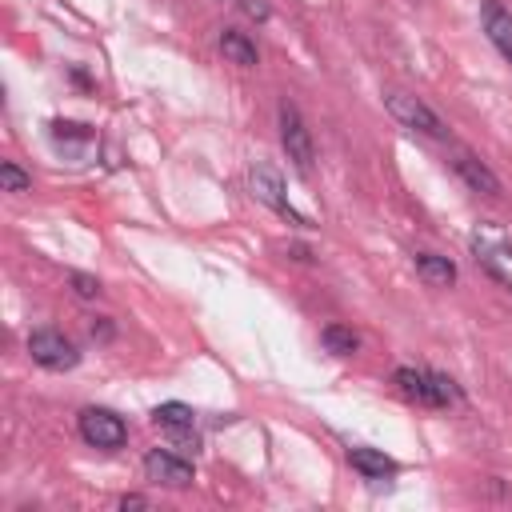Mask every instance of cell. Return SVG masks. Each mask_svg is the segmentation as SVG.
Listing matches in <instances>:
<instances>
[{"label":"cell","instance_id":"obj_1","mask_svg":"<svg viewBox=\"0 0 512 512\" xmlns=\"http://www.w3.org/2000/svg\"><path fill=\"white\" fill-rule=\"evenodd\" d=\"M392 380H396V388H400L408 400H416V404H424V408H448V404L460 400V388H456L448 376L428 372V368H396Z\"/></svg>","mask_w":512,"mask_h":512},{"label":"cell","instance_id":"obj_2","mask_svg":"<svg viewBox=\"0 0 512 512\" xmlns=\"http://www.w3.org/2000/svg\"><path fill=\"white\" fill-rule=\"evenodd\" d=\"M384 104H388V112H392L396 124H404V128H412V132H420V136H432V140H448V124H444L420 96L388 92Z\"/></svg>","mask_w":512,"mask_h":512},{"label":"cell","instance_id":"obj_3","mask_svg":"<svg viewBox=\"0 0 512 512\" xmlns=\"http://www.w3.org/2000/svg\"><path fill=\"white\" fill-rule=\"evenodd\" d=\"M280 144H284V152H288V160L296 164V172L300 176H308L312 172V164H316V148H312V132L304 128V120H300V112L284 100L280 104Z\"/></svg>","mask_w":512,"mask_h":512},{"label":"cell","instance_id":"obj_4","mask_svg":"<svg viewBox=\"0 0 512 512\" xmlns=\"http://www.w3.org/2000/svg\"><path fill=\"white\" fill-rule=\"evenodd\" d=\"M28 352H32V360H36L40 368H48V372H68V368H76V360H80L76 344H72L64 332H56V328H36V332L28 336Z\"/></svg>","mask_w":512,"mask_h":512},{"label":"cell","instance_id":"obj_5","mask_svg":"<svg viewBox=\"0 0 512 512\" xmlns=\"http://www.w3.org/2000/svg\"><path fill=\"white\" fill-rule=\"evenodd\" d=\"M80 436L92 444V448H104V452H116L128 444V424L108 412V408H84L80 412Z\"/></svg>","mask_w":512,"mask_h":512},{"label":"cell","instance_id":"obj_6","mask_svg":"<svg viewBox=\"0 0 512 512\" xmlns=\"http://www.w3.org/2000/svg\"><path fill=\"white\" fill-rule=\"evenodd\" d=\"M248 184H252V192H256V200L260 204H268V208H276L284 220H292V224H308L292 204H288V196H284V180H280V172L276 168H268V164H256L252 172H248Z\"/></svg>","mask_w":512,"mask_h":512},{"label":"cell","instance_id":"obj_7","mask_svg":"<svg viewBox=\"0 0 512 512\" xmlns=\"http://www.w3.org/2000/svg\"><path fill=\"white\" fill-rule=\"evenodd\" d=\"M144 472L152 484H168V488H188L192 484V464L184 456H172L168 448H152L144 456Z\"/></svg>","mask_w":512,"mask_h":512},{"label":"cell","instance_id":"obj_8","mask_svg":"<svg viewBox=\"0 0 512 512\" xmlns=\"http://www.w3.org/2000/svg\"><path fill=\"white\" fill-rule=\"evenodd\" d=\"M452 168H456V176L472 188V192H480V196H500V180H496V172L488 168V164H480L472 152H452Z\"/></svg>","mask_w":512,"mask_h":512},{"label":"cell","instance_id":"obj_9","mask_svg":"<svg viewBox=\"0 0 512 512\" xmlns=\"http://www.w3.org/2000/svg\"><path fill=\"white\" fill-rule=\"evenodd\" d=\"M480 20H484V32L496 44V52L504 60H512V12L500 0H480Z\"/></svg>","mask_w":512,"mask_h":512},{"label":"cell","instance_id":"obj_10","mask_svg":"<svg viewBox=\"0 0 512 512\" xmlns=\"http://www.w3.org/2000/svg\"><path fill=\"white\" fill-rule=\"evenodd\" d=\"M348 464L360 476H368V480H384V476L396 472V460L384 456V452H376V448H348Z\"/></svg>","mask_w":512,"mask_h":512},{"label":"cell","instance_id":"obj_11","mask_svg":"<svg viewBox=\"0 0 512 512\" xmlns=\"http://www.w3.org/2000/svg\"><path fill=\"white\" fill-rule=\"evenodd\" d=\"M416 272L432 288H448L456 280V264L448 256H436V252H416Z\"/></svg>","mask_w":512,"mask_h":512},{"label":"cell","instance_id":"obj_12","mask_svg":"<svg viewBox=\"0 0 512 512\" xmlns=\"http://www.w3.org/2000/svg\"><path fill=\"white\" fill-rule=\"evenodd\" d=\"M220 52H224L232 64H240V68H256V64H260L256 44H252L244 32H236V28H224V32H220Z\"/></svg>","mask_w":512,"mask_h":512},{"label":"cell","instance_id":"obj_13","mask_svg":"<svg viewBox=\"0 0 512 512\" xmlns=\"http://www.w3.org/2000/svg\"><path fill=\"white\" fill-rule=\"evenodd\" d=\"M152 420H156V428H164V432H188V428L196 424V412H192L188 404H180V400H168V404H156Z\"/></svg>","mask_w":512,"mask_h":512},{"label":"cell","instance_id":"obj_14","mask_svg":"<svg viewBox=\"0 0 512 512\" xmlns=\"http://www.w3.org/2000/svg\"><path fill=\"white\" fill-rule=\"evenodd\" d=\"M320 340H324V348H328L332 356H352V352L360 348V336H356L352 328H344V324H328V328L320 332Z\"/></svg>","mask_w":512,"mask_h":512},{"label":"cell","instance_id":"obj_15","mask_svg":"<svg viewBox=\"0 0 512 512\" xmlns=\"http://www.w3.org/2000/svg\"><path fill=\"white\" fill-rule=\"evenodd\" d=\"M0 188H4V192H28V188H32V176L20 172L12 160H4V164H0Z\"/></svg>","mask_w":512,"mask_h":512},{"label":"cell","instance_id":"obj_16","mask_svg":"<svg viewBox=\"0 0 512 512\" xmlns=\"http://www.w3.org/2000/svg\"><path fill=\"white\" fill-rule=\"evenodd\" d=\"M68 284H72V292L80 296V300H96L104 288H100V280L96 276H88V272H72L68 276Z\"/></svg>","mask_w":512,"mask_h":512},{"label":"cell","instance_id":"obj_17","mask_svg":"<svg viewBox=\"0 0 512 512\" xmlns=\"http://www.w3.org/2000/svg\"><path fill=\"white\" fill-rule=\"evenodd\" d=\"M52 136H56V140H64V136H68V140H88L92 132H88L84 124H76V120H56V124H52Z\"/></svg>","mask_w":512,"mask_h":512},{"label":"cell","instance_id":"obj_18","mask_svg":"<svg viewBox=\"0 0 512 512\" xmlns=\"http://www.w3.org/2000/svg\"><path fill=\"white\" fill-rule=\"evenodd\" d=\"M244 12L256 16V20H268V4L264 0H244Z\"/></svg>","mask_w":512,"mask_h":512},{"label":"cell","instance_id":"obj_19","mask_svg":"<svg viewBox=\"0 0 512 512\" xmlns=\"http://www.w3.org/2000/svg\"><path fill=\"white\" fill-rule=\"evenodd\" d=\"M120 508H148L144 496H120Z\"/></svg>","mask_w":512,"mask_h":512},{"label":"cell","instance_id":"obj_20","mask_svg":"<svg viewBox=\"0 0 512 512\" xmlns=\"http://www.w3.org/2000/svg\"><path fill=\"white\" fill-rule=\"evenodd\" d=\"M92 336H100V340H108V336H112V324H108V320H100V324H92Z\"/></svg>","mask_w":512,"mask_h":512}]
</instances>
